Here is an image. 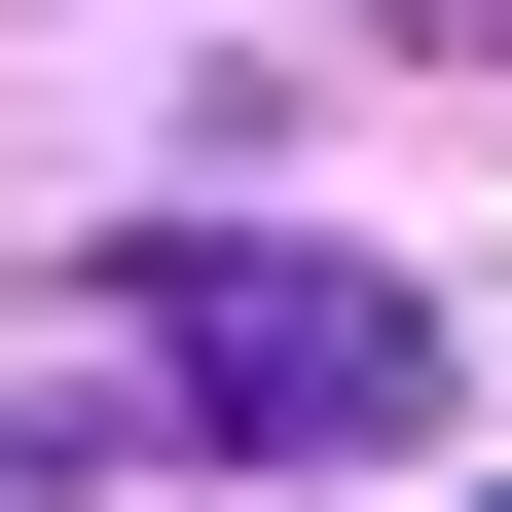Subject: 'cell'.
Returning <instances> with one entry per match:
<instances>
[{"label":"cell","instance_id":"6da1fadb","mask_svg":"<svg viewBox=\"0 0 512 512\" xmlns=\"http://www.w3.org/2000/svg\"><path fill=\"white\" fill-rule=\"evenodd\" d=\"M110 330H147V403L256 439V476H330V439L439 403V293H403V256H293V220H147V256H110Z\"/></svg>","mask_w":512,"mask_h":512}]
</instances>
